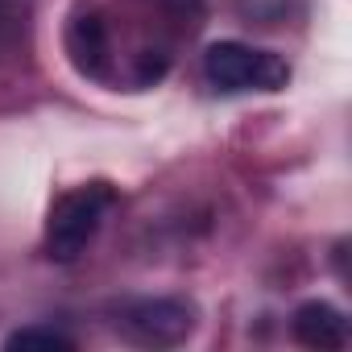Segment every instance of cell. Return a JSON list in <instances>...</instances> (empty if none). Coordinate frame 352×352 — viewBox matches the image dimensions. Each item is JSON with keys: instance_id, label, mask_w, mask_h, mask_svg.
<instances>
[{"instance_id": "1", "label": "cell", "mask_w": 352, "mask_h": 352, "mask_svg": "<svg viewBox=\"0 0 352 352\" xmlns=\"http://www.w3.org/2000/svg\"><path fill=\"white\" fill-rule=\"evenodd\" d=\"M116 204H120V191L108 179H91V183H79V187L63 191L50 204V216H46V236H42L46 257L63 261V265L83 257V249L100 236V228H104V220L112 216Z\"/></svg>"}, {"instance_id": "2", "label": "cell", "mask_w": 352, "mask_h": 352, "mask_svg": "<svg viewBox=\"0 0 352 352\" xmlns=\"http://www.w3.org/2000/svg\"><path fill=\"white\" fill-rule=\"evenodd\" d=\"M204 79L220 96L282 91L290 83V63L282 54L249 46V42H212L204 54Z\"/></svg>"}, {"instance_id": "3", "label": "cell", "mask_w": 352, "mask_h": 352, "mask_svg": "<svg viewBox=\"0 0 352 352\" xmlns=\"http://www.w3.org/2000/svg\"><path fill=\"white\" fill-rule=\"evenodd\" d=\"M116 331L141 348H179L191 340L199 311L187 298H129L116 307Z\"/></svg>"}, {"instance_id": "4", "label": "cell", "mask_w": 352, "mask_h": 352, "mask_svg": "<svg viewBox=\"0 0 352 352\" xmlns=\"http://www.w3.org/2000/svg\"><path fill=\"white\" fill-rule=\"evenodd\" d=\"M290 331H294V340L298 344H307V348H319V352H336V348H348V315L340 311V307H331V302H323V298H311V302H302V307H294V315H290Z\"/></svg>"}, {"instance_id": "5", "label": "cell", "mask_w": 352, "mask_h": 352, "mask_svg": "<svg viewBox=\"0 0 352 352\" xmlns=\"http://www.w3.org/2000/svg\"><path fill=\"white\" fill-rule=\"evenodd\" d=\"M30 34V9L21 0H0V54H13Z\"/></svg>"}, {"instance_id": "6", "label": "cell", "mask_w": 352, "mask_h": 352, "mask_svg": "<svg viewBox=\"0 0 352 352\" xmlns=\"http://www.w3.org/2000/svg\"><path fill=\"white\" fill-rule=\"evenodd\" d=\"M9 348H46V352H67V348H75V340L67 336V331H58V327H46V323H30V327H17L9 340H5Z\"/></svg>"}]
</instances>
